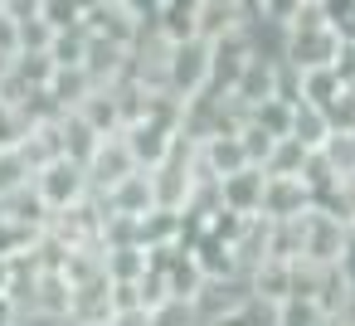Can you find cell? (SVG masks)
<instances>
[{
	"instance_id": "10",
	"label": "cell",
	"mask_w": 355,
	"mask_h": 326,
	"mask_svg": "<svg viewBox=\"0 0 355 326\" xmlns=\"http://www.w3.org/2000/svg\"><path fill=\"white\" fill-rule=\"evenodd\" d=\"M316 156L331 166V175H336V180H350V175H355V127H336Z\"/></svg>"
},
{
	"instance_id": "7",
	"label": "cell",
	"mask_w": 355,
	"mask_h": 326,
	"mask_svg": "<svg viewBox=\"0 0 355 326\" xmlns=\"http://www.w3.org/2000/svg\"><path fill=\"white\" fill-rule=\"evenodd\" d=\"M263 185H268V171L263 166H243V171L219 180V205L229 214H239V219L243 214H263Z\"/></svg>"
},
{
	"instance_id": "3",
	"label": "cell",
	"mask_w": 355,
	"mask_h": 326,
	"mask_svg": "<svg viewBox=\"0 0 355 326\" xmlns=\"http://www.w3.org/2000/svg\"><path fill=\"white\" fill-rule=\"evenodd\" d=\"M83 166H88V185H93V195H107V190L122 185L132 171H141V161H137L127 132H103V137L93 141V151H88Z\"/></svg>"
},
{
	"instance_id": "13",
	"label": "cell",
	"mask_w": 355,
	"mask_h": 326,
	"mask_svg": "<svg viewBox=\"0 0 355 326\" xmlns=\"http://www.w3.org/2000/svg\"><path fill=\"white\" fill-rule=\"evenodd\" d=\"M64 326H69V321H64Z\"/></svg>"
},
{
	"instance_id": "9",
	"label": "cell",
	"mask_w": 355,
	"mask_h": 326,
	"mask_svg": "<svg viewBox=\"0 0 355 326\" xmlns=\"http://www.w3.org/2000/svg\"><path fill=\"white\" fill-rule=\"evenodd\" d=\"M311 156H316V151H306L297 137H277V141L268 146V156H263V171H268V175H302Z\"/></svg>"
},
{
	"instance_id": "11",
	"label": "cell",
	"mask_w": 355,
	"mask_h": 326,
	"mask_svg": "<svg viewBox=\"0 0 355 326\" xmlns=\"http://www.w3.org/2000/svg\"><path fill=\"white\" fill-rule=\"evenodd\" d=\"M336 273H340V287L355 297V234H350V243H345V253L336 258Z\"/></svg>"
},
{
	"instance_id": "12",
	"label": "cell",
	"mask_w": 355,
	"mask_h": 326,
	"mask_svg": "<svg viewBox=\"0 0 355 326\" xmlns=\"http://www.w3.org/2000/svg\"><path fill=\"white\" fill-rule=\"evenodd\" d=\"M200 326H205V321H200Z\"/></svg>"
},
{
	"instance_id": "1",
	"label": "cell",
	"mask_w": 355,
	"mask_h": 326,
	"mask_svg": "<svg viewBox=\"0 0 355 326\" xmlns=\"http://www.w3.org/2000/svg\"><path fill=\"white\" fill-rule=\"evenodd\" d=\"M30 185H35V195L44 200L49 219L64 214V209H73V205H83V200L93 195V185H88V166H83L78 156H54V161L35 166Z\"/></svg>"
},
{
	"instance_id": "8",
	"label": "cell",
	"mask_w": 355,
	"mask_h": 326,
	"mask_svg": "<svg viewBox=\"0 0 355 326\" xmlns=\"http://www.w3.org/2000/svg\"><path fill=\"white\" fill-rule=\"evenodd\" d=\"M331 132H336V122H331V112H326V108H311V103H297V108H292L287 137H297L306 151H321Z\"/></svg>"
},
{
	"instance_id": "4",
	"label": "cell",
	"mask_w": 355,
	"mask_h": 326,
	"mask_svg": "<svg viewBox=\"0 0 355 326\" xmlns=\"http://www.w3.org/2000/svg\"><path fill=\"white\" fill-rule=\"evenodd\" d=\"M350 243V224L331 209H306L302 214V258L297 263H316V268H336V258Z\"/></svg>"
},
{
	"instance_id": "5",
	"label": "cell",
	"mask_w": 355,
	"mask_h": 326,
	"mask_svg": "<svg viewBox=\"0 0 355 326\" xmlns=\"http://www.w3.org/2000/svg\"><path fill=\"white\" fill-rule=\"evenodd\" d=\"M98 200L107 205V214H117V219H137V224H141L151 209H161V205H156L151 171H146V166H141V171H132L122 185H112V190H107V195H98Z\"/></svg>"
},
{
	"instance_id": "6",
	"label": "cell",
	"mask_w": 355,
	"mask_h": 326,
	"mask_svg": "<svg viewBox=\"0 0 355 326\" xmlns=\"http://www.w3.org/2000/svg\"><path fill=\"white\" fill-rule=\"evenodd\" d=\"M316 209V195L302 175H268L263 185V219H302Z\"/></svg>"
},
{
	"instance_id": "2",
	"label": "cell",
	"mask_w": 355,
	"mask_h": 326,
	"mask_svg": "<svg viewBox=\"0 0 355 326\" xmlns=\"http://www.w3.org/2000/svg\"><path fill=\"white\" fill-rule=\"evenodd\" d=\"M166 88L171 98L190 103L200 98L205 88H214V44L190 35V40H175L171 44V64H166Z\"/></svg>"
}]
</instances>
